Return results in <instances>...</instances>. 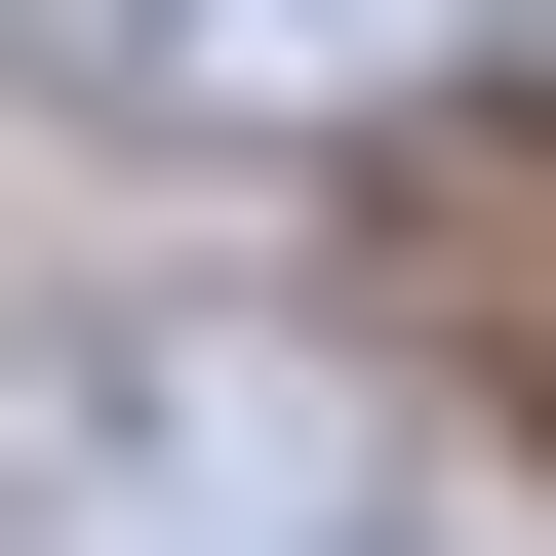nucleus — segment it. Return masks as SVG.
<instances>
[{"label":"nucleus","mask_w":556,"mask_h":556,"mask_svg":"<svg viewBox=\"0 0 556 556\" xmlns=\"http://www.w3.org/2000/svg\"><path fill=\"white\" fill-rule=\"evenodd\" d=\"M0 556H397L358 517V358L239 318V278L0 318Z\"/></svg>","instance_id":"f257e3e1"},{"label":"nucleus","mask_w":556,"mask_h":556,"mask_svg":"<svg viewBox=\"0 0 556 556\" xmlns=\"http://www.w3.org/2000/svg\"><path fill=\"white\" fill-rule=\"evenodd\" d=\"M438 318H477V358L556 397V119H517V160H438Z\"/></svg>","instance_id":"7ed1b4c3"},{"label":"nucleus","mask_w":556,"mask_h":556,"mask_svg":"<svg viewBox=\"0 0 556 556\" xmlns=\"http://www.w3.org/2000/svg\"><path fill=\"white\" fill-rule=\"evenodd\" d=\"M397 556H438V517H397Z\"/></svg>","instance_id":"20e7f679"},{"label":"nucleus","mask_w":556,"mask_h":556,"mask_svg":"<svg viewBox=\"0 0 556 556\" xmlns=\"http://www.w3.org/2000/svg\"><path fill=\"white\" fill-rule=\"evenodd\" d=\"M80 119H160V160H318V119H438L517 80V0H0Z\"/></svg>","instance_id":"f03ea898"}]
</instances>
